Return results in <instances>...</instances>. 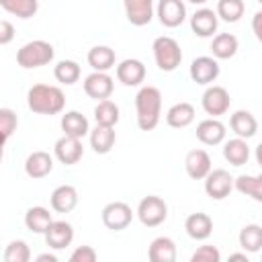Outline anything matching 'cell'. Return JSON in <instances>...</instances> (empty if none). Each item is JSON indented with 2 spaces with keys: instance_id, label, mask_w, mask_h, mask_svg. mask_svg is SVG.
<instances>
[{
  "instance_id": "cell-24",
  "label": "cell",
  "mask_w": 262,
  "mask_h": 262,
  "mask_svg": "<svg viewBox=\"0 0 262 262\" xmlns=\"http://www.w3.org/2000/svg\"><path fill=\"white\" fill-rule=\"evenodd\" d=\"M194 121V106L190 102H176L166 113V123L174 129L188 127Z\"/></svg>"
},
{
  "instance_id": "cell-11",
  "label": "cell",
  "mask_w": 262,
  "mask_h": 262,
  "mask_svg": "<svg viewBox=\"0 0 262 262\" xmlns=\"http://www.w3.org/2000/svg\"><path fill=\"white\" fill-rule=\"evenodd\" d=\"M219 76V63L215 57H209V55H201V57H194L192 63H190V78L192 82L196 84H211L215 82Z\"/></svg>"
},
{
  "instance_id": "cell-35",
  "label": "cell",
  "mask_w": 262,
  "mask_h": 262,
  "mask_svg": "<svg viewBox=\"0 0 262 262\" xmlns=\"http://www.w3.org/2000/svg\"><path fill=\"white\" fill-rule=\"evenodd\" d=\"M239 246L246 252H258L262 248V227L258 223L244 225L239 231Z\"/></svg>"
},
{
  "instance_id": "cell-13",
  "label": "cell",
  "mask_w": 262,
  "mask_h": 262,
  "mask_svg": "<svg viewBox=\"0 0 262 262\" xmlns=\"http://www.w3.org/2000/svg\"><path fill=\"white\" fill-rule=\"evenodd\" d=\"M158 18L164 27H178L186 18V6L182 0H160L158 4Z\"/></svg>"
},
{
  "instance_id": "cell-47",
  "label": "cell",
  "mask_w": 262,
  "mask_h": 262,
  "mask_svg": "<svg viewBox=\"0 0 262 262\" xmlns=\"http://www.w3.org/2000/svg\"><path fill=\"white\" fill-rule=\"evenodd\" d=\"M2 156H4V147H0V162H2Z\"/></svg>"
},
{
  "instance_id": "cell-3",
  "label": "cell",
  "mask_w": 262,
  "mask_h": 262,
  "mask_svg": "<svg viewBox=\"0 0 262 262\" xmlns=\"http://www.w3.org/2000/svg\"><path fill=\"white\" fill-rule=\"evenodd\" d=\"M53 45L43 41V39H35L25 43L18 51H16V61L20 68L25 70H33V68H41L47 66L53 59Z\"/></svg>"
},
{
  "instance_id": "cell-20",
  "label": "cell",
  "mask_w": 262,
  "mask_h": 262,
  "mask_svg": "<svg viewBox=\"0 0 262 262\" xmlns=\"http://www.w3.org/2000/svg\"><path fill=\"white\" fill-rule=\"evenodd\" d=\"M53 170V158L47 151H33L25 160V172L31 178H45Z\"/></svg>"
},
{
  "instance_id": "cell-25",
  "label": "cell",
  "mask_w": 262,
  "mask_h": 262,
  "mask_svg": "<svg viewBox=\"0 0 262 262\" xmlns=\"http://www.w3.org/2000/svg\"><path fill=\"white\" fill-rule=\"evenodd\" d=\"M223 158L231 166H244L250 160V145H248V141L242 139V137H233V139L225 141V145H223Z\"/></svg>"
},
{
  "instance_id": "cell-18",
  "label": "cell",
  "mask_w": 262,
  "mask_h": 262,
  "mask_svg": "<svg viewBox=\"0 0 262 262\" xmlns=\"http://www.w3.org/2000/svg\"><path fill=\"white\" fill-rule=\"evenodd\" d=\"M196 137L205 145H217L225 139V125L219 119H205L196 125Z\"/></svg>"
},
{
  "instance_id": "cell-29",
  "label": "cell",
  "mask_w": 262,
  "mask_h": 262,
  "mask_svg": "<svg viewBox=\"0 0 262 262\" xmlns=\"http://www.w3.org/2000/svg\"><path fill=\"white\" fill-rule=\"evenodd\" d=\"M61 129H63V135H72V137H80V139L90 131L88 119L78 111H68L61 117Z\"/></svg>"
},
{
  "instance_id": "cell-33",
  "label": "cell",
  "mask_w": 262,
  "mask_h": 262,
  "mask_svg": "<svg viewBox=\"0 0 262 262\" xmlns=\"http://www.w3.org/2000/svg\"><path fill=\"white\" fill-rule=\"evenodd\" d=\"M246 4L244 0H217V18H223L225 23H237L244 16Z\"/></svg>"
},
{
  "instance_id": "cell-22",
  "label": "cell",
  "mask_w": 262,
  "mask_h": 262,
  "mask_svg": "<svg viewBox=\"0 0 262 262\" xmlns=\"http://www.w3.org/2000/svg\"><path fill=\"white\" fill-rule=\"evenodd\" d=\"M184 229L192 239H207L213 231V219L207 213H190L184 221Z\"/></svg>"
},
{
  "instance_id": "cell-19",
  "label": "cell",
  "mask_w": 262,
  "mask_h": 262,
  "mask_svg": "<svg viewBox=\"0 0 262 262\" xmlns=\"http://www.w3.org/2000/svg\"><path fill=\"white\" fill-rule=\"evenodd\" d=\"M229 127L237 137L250 139L258 131V121L250 111H235L231 115V119H229Z\"/></svg>"
},
{
  "instance_id": "cell-4",
  "label": "cell",
  "mask_w": 262,
  "mask_h": 262,
  "mask_svg": "<svg viewBox=\"0 0 262 262\" xmlns=\"http://www.w3.org/2000/svg\"><path fill=\"white\" fill-rule=\"evenodd\" d=\"M151 49H154L156 63L162 72H174L182 61V49L174 37H168V35L158 37L154 41Z\"/></svg>"
},
{
  "instance_id": "cell-34",
  "label": "cell",
  "mask_w": 262,
  "mask_h": 262,
  "mask_svg": "<svg viewBox=\"0 0 262 262\" xmlns=\"http://www.w3.org/2000/svg\"><path fill=\"white\" fill-rule=\"evenodd\" d=\"M0 6L18 18H31L39 10V0H0Z\"/></svg>"
},
{
  "instance_id": "cell-21",
  "label": "cell",
  "mask_w": 262,
  "mask_h": 262,
  "mask_svg": "<svg viewBox=\"0 0 262 262\" xmlns=\"http://www.w3.org/2000/svg\"><path fill=\"white\" fill-rule=\"evenodd\" d=\"M51 209L57 213H70L78 205V190L72 184H61L51 192Z\"/></svg>"
},
{
  "instance_id": "cell-16",
  "label": "cell",
  "mask_w": 262,
  "mask_h": 262,
  "mask_svg": "<svg viewBox=\"0 0 262 262\" xmlns=\"http://www.w3.org/2000/svg\"><path fill=\"white\" fill-rule=\"evenodd\" d=\"M186 174L194 180H203L211 170V158L205 149H190L184 158Z\"/></svg>"
},
{
  "instance_id": "cell-39",
  "label": "cell",
  "mask_w": 262,
  "mask_h": 262,
  "mask_svg": "<svg viewBox=\"0 0 262 262\" xmlns=\"http://www.w3.org/2000/svg\"><path fill=\"white\" fill-rule=\"evenodd\" d=\"M219 260H221V254L215 246H201L190 256V262H219Z\"/></svg>"
},
{
  "instance_id": "cell-40",
  "label": "cell",
  "mask_w": 262,
  "mask_h": 262,
  "mask_svg": "<svg viewBox=\"0 0 262 262\" xmlns=\"http://www.w3.org/2000/svg\"><path fill=\"white\" fill-rule=\"evenodd\" d=\"M96 250L92 246H80L70 254V262H94Z\"/></svg>"
},
{
  "instance_id": "cell-6",
  "label": "cell",
  "mask_w": 262,
  "mask_h": 262,
  "mask_svg": "<svg viewBox=\"0 0 262 262\" xmlns=\"http://www.w3.org/2000/svg\"><path fill=\"white\" fill-rule=\"evenodd\" d=\"M205 180V192L215 199V201H221L225 196H229L231 188H233V178L227 170L223 168H217V170H209V174L203 178Z\"/></svg>"
},
{
  "instance_id": "cell-38",
  "label": "cell",
  "mask_w": 262,
  "mask_h": 262,
  "mask_svg": "<svg viewBox=\"0 0 262 262\" xmlns=\"http://www.w3.org/2000/svg\"><path fill=\"white\" fill-rule=\"evenodd\" d=\"M16 125H18V117L12 108H6L2 106L0 108V133H4L6 137H10L14 131H16Z\"/></svg>"
},
{
  "instance_id": "cell-42",
  "label": "cell",
  "mask_w": 262,
  "mask_h": 262,
  "mask_svg": "<svg viewBox=\"0 0 262 262\" xmlns=\"http://www.w3.org/2000/svg\"><path fill=\"white\" fill-rule=\"evenodd\" d=\"M260 20H262V12H256V14H254V35H256V39H262Z\"/></svg>"
},
{
  "instance_id": "cell-31",
  "label": "cell",
  "mask_w": 262,
  "mask_h": 262,
  "mask_svg": "<svg viewBox=\"0 0 262 262\" xmlns=\"http://www.w3.org/2000/svg\"><path fill=\"white\" fill-rule=\"evenodd\" d=\"M51 213L45 207H31L25 213V225L27 229H31L33 233H43L47 229V225L51 223Z\"/></svg>"
},
{
  "instance_id": "cell-9",
  "label": "cell",
  "mask_w": 262,
  "mask_h": 262,
  "mask_svg": "<svg viewBox=\"0 0 262 262\" xmlns=\"http://www.w3.org/2000/svg\"><path fill=\"white\" fill-rule=\"evenodd\" d=\"M55 158L66 164V166H74L80 162V158L84 156V147H82V141L80 137H72V135H63L55 141Z\"/></svg>"
},
{
  "instance_id": "cell-36",
  "label": "cell",
  "mask_w": 262,
  "mask_h": 262,
  "mask_svg": "<svg viewBox=\"0 0 262 262\" xmlns=\"http://www.w3.org/2000/svg\"><path fill=\"white\" fill-rule=\"evenodd\" d=\"M53 76L57 82L66 84V86H72L78 82L80 78V66L74 61V59H61L57 61V66L53 68Z\"/></svg>"
},
{
  "instance_id": "cell-5",
  "label": "cell",
  "mask_w": 262,
  "mask_h": 262,
  "mask_svg": "<svg viewBox=\"0 0 262 262\" xmlns=\"http://www.w3.org/2000/svg\"><path fill=\"white\" fill-rule=\"evenodd\" d=\"M137 217L145 227H158L168 217V205L156 194L143 196L137 205Z\"/></svg>"
},
{
  "instance_id": "cell-8",
  "label": "cell",
  "mask_w": 262,
  "mask_h": 262,
  "mask_svg": "<svg viewBox=\"0 0 262 262\" xmlns=\"http://www.w3.org/2000/svg\"><path fill=\"white\" fill-rule=\"evenodd\" d=\"M201 102H203V108H205L207 115L219 117V115H225L229 111L231 98H229V92L223 86H209L203 92Z\"/></svg>"
},
{
  "instance_id": "cell-32",
  "label": "cell",
  "mask_w": 262,
  "mask_h": 262,
  "mask_svg": "<svg viewBox=\"0 0 262 262\" xmlns=\"http://www.w3.org/2000/svg\"><path fill=\"white\" fill-rule=\"evenodd\" d=\"M94 119H96V125L115 127L119 123V106L108 98L98 100V104L94 106Z\"/></svg>"
},
{
  "instance_id": "cell-1",
  "label": "cell",
  "mask_w": 262,
  "mask_h": 262,
  "mask_svg": "<svg viewBox=\"0 0 262 262\" xmlns=\"http://www.w3.org/2000/svg\"><path fill=\"white\" fill-rule=\"evenodd\" d=\"M135 111H137V125L141 131L156 129L162 115V92L156 86L139 88L135 96Z\"/></svg>"
},
{
  "instance_id": "cell-23",
  "label": "cell",
  "mask_w": 262,
  "mask_h": 262,
  "mask_svg": "<svg viewBox=\"0 0 262 262\" xmlns=\"http://www.w3.org/2000/svg\"><path fill=\"white\" fill-rule=\"evenodd\" d=\"M147 258L151 262H174L176 260V244H174V239H170L166 235L156 237L149 244Z\"/></svg>"
},
{
  "instance_id": "cell-44",
  "label": "cell",
  "mask_w": 262,
  "mask_h": 262,
  "mask_svg": "<svg viewBox=\"0 0 262 262\" xmlns=\"http://www.w3.org/2000/svg\"><path fill=\"white\" fill-rule=\"evenodd\" d=\"M229 260H244V262H248V256L246 254H231Z\"/></svg>"
},
{
  "instance_id": "cell-2",
  "label": "cell",
  "mask_w": 262,
  "mask_h": 262,
  "mask_svg": "<svg viewBox=\"0 0 262 262\" xmlns=\"http://www.w3.org/2000/svg\"><path fill=\"white\" fill-rule=\"evenodd\" d=\"M27 104L33 113L39 115H57L63 111L66 104V96L61 92V88L57 86H49V84H35L31 86L29 94H27Z\"/></svg>"
},
{
  "instance_id": "cell-7",
  "label": "cell",
  "mask_w": 262,
  "mask_h": 262,
  "mask_svg": "<svg viewBox=\"0 0 262 262\" xmlns=\"http://www.w3.org/2000/svg\"><path fill=\"white\" fill-rule=\"evenodd\" d=\"M133 221V211L127 203L123 201H115V203H108L104 209H102V223L104 227L113 229V231H121L125 229L129 223Z\"/></svg>"
},
{
  "instance_id": "cell-43",
  "label": "cell",
  "mask_w": 262,
  "mask_h": 262,
  "mask_svg": "<svg viewBox=\"0 0 262 262\" xmlns=\"http://www.w3.org/2000/svg\"><path fill=\"white\" fill-rule=\"evenodd\" d=\"M37 262H57V256L55 254H39Z\"/></svg>"
},
{
  "instance_id": "cell-15",
  "label": "cell",
  "mask_w": 262,
  "mask_h": 262,
  "mask_svg": "<svg viewBox=\"0 0 262 262\" xmlns=\"http://www.w3.org/2000/svg\"><path fill=\"white\" fill-rule=\"evenodd\" d=\"M117 80L125 86H139L145 80V66L139 59H123L117 66Z\"/></svg>"
},
{
  "instance_id": "cell-45",
  "label": "cell",
  "mask_w": 262,
  "mask_h": 262,
  "mask_svg": "<svg viewBox=\"0 0 262 262\" xmlns=\"http://www.w3.org/2000/svg\"><path fill=\"white\" fill-rule=\"evenodd\" d=\"M6 139H8V137H6L4 133H0V147H4V143H6Z\"/></svg>"
},
{
  "instance_id": "cell-26",
  "label": "cell",
  "mask_w": 262,
  "mask_h": 262,
  "mask_svg": "<svg viewBox=\"0 0 262 262\" xmlns=\"http://www.w3.org/2000/svg\"><path fill=\"white\" fill-rule=\"evenodd\" d=\"M115 49L108 45H94L88 51V63L94 72H108L115 66Z\"/></svg>"
},
{
  "instance_id": "cell-17",
  "label": "cell",
  "mask_w": 262,
  "mask_h": 262,
  "mask_svg": "<svg viewBox=\"0 0 262 262\" xmlns=\"http://www.w3.org/2000/svg\"><path fill=\"white\" fill-rule=\"evenodd\" d=\"M217 25H219V18L211 8H201L190 16V29L199 37H211L217 31Z\"/></svg>"
},
{
  "instance_id": "cell-28",
  "label": "cell",
  "mask_w": 262,
  "mask_h": 262,
  "mask_svg": "<svg viewBox=\"0 0 262 262\" xmlns=\"http://www.w3.org/2000/svg\"><path fill=\"white\" fill-rule=\"evenodd\" d=\"M211 53L215 59H229L237 53V37L231 33H219L213 37Z\"/></svg>"
},
{
  "instance_id": "cell-27",
  "label": "cell",
  "mask_w": 262,
  "mask_h": 262,
  "mask_svg": "<svg viewBox=\"0 0 262 262\" xmlns=\"http://www.w3.org/2000/svg\"><path fill=\"white\" fill-rule=\"evenodd\" d=\"M117 141V135H115V129L113 127H104V125H96L92 131H90V147L96 151V154H108L113 149Z\"/></svg>"
},
{
  "instance_id": "cell-12",
  "label": "cell",
  "mask_w": 262,
  "mask_h": 262,
  "mask_svg": "<svg viewBox=\"0 0 262 262\" xmlns=\"http://www.w3.org/2000/svg\"><path fill=\"white\" fill-rule=\"evenodd\" d=\"M113 78L106 74V72H92L90 76L84 78V92L90 96V98H96V100H104L113 94Z\"/></svg>"
},
{
  "instance_id": "cell-46",
  "label": "cell",
  "mask_w": 262,
  "mask_h": 262,
  "mask_svg": "<svg viewBox=\"0 0 262 262\" xmlns=\"http://www.w3.org/2000/svg\"><path fill=\"white\" fill-rule=\"evenodd\" d=\"M188 2H192V4H205L207 0H188Z\"/></svg>"
},
{
  "instance_id": "cell-37",
  "label": "cell",
  "mask_w": 262,
  "mask_h": 262,
  "mask_svg": "<svg viewBox=\"0 0 262 262\" xmlns=\"http://www.w3.org/2000/svg\"><path fill=\"white\" fill-rule=\"evenodd\" d=\"M4 260L6 262H29L31 260V250H29L27 242L12 239L4 250Z\"/></svg>"
},
{
  "instance_id": "cell-14",
  "label": "cell",
  "mask_w": 262,
  "mask_h": 262,
  "mask_svg": "<svg viewBox=\"0 0 262 262\" xmlns=\"http://www.w3.org/2000/svg\"><path fill=\"white\" fill-rule=\"evenodd\" d=\"M127 20L135 27H143L154 16V0H123Z\"/></svg>"
},
{
  "instance_id": "cell-30",
  "label": "cell",
  "mask_w": 262,
  "mask_h": 262,
  "mask_svg": "<svg viewBox=\"0 0 262 262\" xmlns=\"http://www.w3.org/2000/svg\"><path fill=\"white\" fill-rule=\"evenodd\" d=\"M233 186L246 194L252 196L254 201H262V176L260 174H242L237 178H233Z\"/></svg>"
},
{
  "instance_id": "cell-41",
  "label": "cell",
  "mask_w": 262,
  "mask_h": 262,
  "mask_svg": "<svg viewBox=\"0 0 262 262\" xmlns=\"http://www.w3.org/2000/svg\"><path fill=\"white\" fill-rule=\"evenodd\" d=\"M14 39V27L10 20L0 18V45H8Z\"/></svg>"
},
{
  "instance_id": "cell-10",
  "label": "cell",
  "mask_w": 262,
  "mask_h": 262,
  "mask_svg": "<svg viewBox=\"0 0 262 262\" xmlns=\"http://www.w3.org/2000/svg\"><path fill=\"white\" fill-rule=\"evenodd\" d=\"M43 235H45V244L51 250H63L74 239V227L68 221H51L43 231Z\"/></svg>"
}]
</instances>
